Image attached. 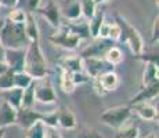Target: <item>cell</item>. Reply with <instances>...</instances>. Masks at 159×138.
I'll return each mask as SVG.
<instances>
[{"instance_id": "obj_1", "label": "cell", "mask_w": 159, "mask_h": 138, "mask_svg": "<svg viewBox=\"0 0 159 138\" xmlns=\"http://www.w3.org/2000/svg\"><path fill=\"white\" fill-rule=\"evenodd\" d=\"M25 72L33 80L43 79L47 75V62L46 57L42 51L40 43L32 42L26 47L25 53Z\"/></svg>"}, {"instance_id": "obj_2", "label": "cell", "mask_w": 159, "mask_h": 138, "mask_svg": "<svg viewBox=\"0 0 159 138\" xmlns=\"http://www.w3.org/2000/svg\"><path fill=\"white\" fill-rule=\"evenodd\" d=\"M0 43L4 48H26L29 44L24 24H13L4 18V25L0 30Z\"/></svg>"}, {"instance_id": "obj_3", "label": "cell", "mask_w": 159, "mask_h": 138, "mask_svg": "<svg viewBox=\"0 0 159 138\" xmlns=\"http://www.w3.org/2000/svg\"><path fill=\"white\" fill-rule=\"evenodd\" d=\"M115 22L120 26V30H122L120 40H123L127 46H129L130 51L133 53L134 57H137V55L144 53V40H143V36L140 35L139 30L131 25L126 18H123L119 14H116Z\"/></svg>"}, {"instance_id": "obj_4", "label": "cell", "mask_w": 159, "mask_h": 138, "mask_svg": "<svg viewBox=\"0 0 159 138\" xmlns=\"http://www.w3.org/2000/svg\"><path fill=\"white\" fill-rule=\"evenodd\" d=\"M130 116H131V109L129 105H118L104 110L100 115V120H101L102 124L118 130L123 124H126V122L129 120Z\"/></svg>"}, {"instance_id": "obj_5", "label": "cell", "mask_w": 159, "mask_h": 138, "mask_svg": "<svg viewBox=\"0 0 159 138\" xmlns=\"http://www.w3.org/2000/svg\"><path fill=\"white\" fill-rule=\"evenodd\" d=\"M48 40L53 43L54 46H58V47H62L65 50H76L80 44V39L79 36H76L75 33L72 32L71 29L68 28V25H62L57 29L56 33L48 38Z\"/></svg>"}, {"instance_id": "obj_6", "label": "cell", "mask_w": 159, "mask_h": 138, "mask_svg": "<svg viewBox=\"0 0 159 138\" xmlns=\"http://www.w3.org/2000/svg\"><path fill=\"white\" fill-rule=\"evenodd\" d=\"M46 78L33 82V84H35V98L38 102L50 105V104L56 102L57 96H56V91H54L53 83L50 82V79H46Z\"/></svg>"}, {"instance_id": "obj_7", "label": "cell", "mask_w": 159, "mask_h": 138, "mask_svg": "<svg viewBox=\"0 0 159 138\" xmlns=\"http://www.w3.org/2000/svg\"><path fill=\"white\" fill-rule=\"evenodd\" d=\"M93 83H94V90L100 96H104L107 93L115 91L120 84V79H119V76L114 70H108V72H104L102 75H100L97 79H94Z\"/></svg>"}, {"instance_id": "obj_8", "label": "cell", "mask_w": 159, "mask_h": 138, "mask_svg": "<svg viewBox=\"0 0 159 138\" xmlns=\"http://www.w3.org/2000/svg\"><path fill=\"white\" fill-rule=\"evenodd\" d=\"M36 11L40 15H43L53 28L58 29L61 26V11L54 0H42Z\"/></svg>"}, {"instance_id": "obj_9", "label": "cell", "mask_w": 159, "mask_h": 138, "mask_svg": "<svg viewBox=\"0 0 159 138\" xmlns=\"http://www.w3.org/2000/svg\"><path fill=\"white\" fill-rule=\"evenodd\" d=\"M25 53L26 48H6L4 62L7 64L8 69L14 73L25 70Z\"/></svg>"}, {"instance_id": "obj_10", "label": "cell", "mask_w": 159, "mask_h": 138, "mask_svg": "<svg viewBox=\"0 0 159 138\" xmlns=\"http://www.w3.org/2000/svg\"><path fill=\"white\" fill-rule=\"evenodd\" d=\"M108 70H112L111 65H108L102 58H83V72L89 76V79L94 80L100 75H102L104 72H108Z\"/></svg>"}, {"instance_id": "obj_11", "label": "cell", "mask_w": 159, "mask_h": 138, "mask_svg": "<svg viewBox=\"0 0 159 138\" xmlns=\"http://www.w3.org/2000/svg\"><path fill=\"white\" fill-rule=\"evenodd\" d=\"M43 113L35 110V108H20L17 109V123L21 128L26 130L36 122H42Z\"/></svg>"}, {"instance_id": "obj_12", "label": "cell", "mask_w": 159, "mask_h": 138, "mask_svg": "<svg viewBox=\"0 0 159 138\" xmlns=\"http://www.w3.org/2000/svg\"><path fill=\"white\" fill-rule=\"evenodd\" d=\"M130 109L131 112H134L140 119L145 122H154L158 119V110L154 105H151L149 102H137V104H133L130 105Z\"/></svg>"}, {"instance_id": "obj_13", "label": "cell", "mask_w": 159, "mask_h": 138, "mask_svg": "<svg viewBox=\"0 0 159 138\" xmlns=\"http://www.w3.org/2000/svg\"><path fill=\"white\" fill-rule=\"evenodd\" d=\"M58 66L61 70L71 73L83 72V58L80 55H65L58 60Z\"/></svg>"}, {"instance_id": "obj_14", "label": "cell", "mask_w": 159, "mask_h": 138, "mask_svg": "<svg viewBox=\"0 0 159 138\" xmlns=\"http://www.w3.org/2000/svg\"><path fill=\"white\" fill-rule=\"evenodd\" d=\"M57 112V124L58 127L65 128V130H72L76 127V116L68 106H61Z\"/></svg>"}, {"instance_id": "obj_15", "label": "cell", "mask_w": 159, "mask_h": 138, "mask_svg": "<svg viewBox=\"0 0 159 138\" xmlns=\"http://www.w3.org/2000/svg\"><path fill=\"white\" fill-rule=\"evenodd\" d=\"M61 15L66 18L69 22H75L79 21L82 18V10H80V4L78 0H65L64 6L60 8Z\"/></svg>"}, {"instance_id": "obj_16", "label": "cell", "mask_w": 159, "mask_h": 138, "mask_svg": "<svg viewBox=\"0 0 159 138\" xmlns=\"http://www.w3.org/2000/svg\"><path fill=\"white\" fill-rule=\"evenodd\" d=\"M17 123V110L4 101H0V127L6 128Z\"/></svg>"}, {"instance_id": "obj_17", "label": "cell", "mask_w": 159, "mask_h": 138, "mask_svg": "<svg viewBox=\"0 0 159 138\" xmlns=\"http://www.w3.org/2000/svg\"><path fill=\"white\" fill-rule=\"evenodd\" d=\"M0 98H2V101H4L6 104H8L17 110L21 108V102H22V90L17 87L8 88V90L0 93Z\"/></svg>"}, {"instance_id": "obj_18", "label": "cell", "mask_w": 159, "mask_h": 138, "mask_svg": "<svg viewBox=\"0 0 159 138\" xmlns=\"http://www.w3.org/2000/svg\"><path fill=\"white\" fill-rule=\"evenodd\" d=\"M24 29H25V35H26V39H28L29 43L39 42L40 30H39L35 15L32 13H28V15H26V20H25V22H24Z\"/></svg>"}, {"instance_id": "obj_19", "label": "cell", "mask_w": 159, "mask_h": 138, "mask_svg": "<svg viewBox=\"0 0 159 138\" xmlns=\"http://www.w3.org/2000/svg\"><path fill=\"white\" fill-rule=\"evenodd\" d=\"M158 93H159V82L154 83L151 86H147V87H143L141 91H140L137 96H134L130 101V105L133 104H137V102H149V100H154L155 97H158Z\"/></svg>"}, {"instance_id": "obj_20", "label": "cell", "mask_w": 159, "mask_h": 138, "mask_svg": "<svg viewBox=\"0 0 159 138\" xmlns=\"http://www.w3.org/2000/svg\"><path fill=\"white\" fill-rule=\"evenodd\" d=\"M98 42H96L94 44H90L83 53L80 54L82 58H90V57H96V58H102L104 53L108 50L111 46L107 43V40H101V39H97Z\"/></svg>"}, {"instance_id": "obj_21", "label": "cell", "mask_w": 159, "mask_h": 138, "mask_svg": "<svg viewBox=\"0 0 159 138\" xmlns=\"http://www.w3.org/2000/svg\"><path fill=\"white\" fill-rule=\"evenodd\" d=\"M105 21V13H104L102 8H97L96 13H94L93 17L89 20L87 26H89V33H90V38L91 39H97L98 36V30L101 25Z\"/></svg>"}, {"instance_id": "obj_22", "label": "cell", "mask_w": 159, "mask_h": 138, "mask_svg": "<svg viewBox=\"0 0 159 138\" xmlns=\"http://www.w3.org/2000/svg\"><path fill=\"white\" fill-rule=\"evenodd\" d=\"M102 60L105 61L108 65L116 66V65H120V64L123 62L125 55H123V51H122L119 47H116V46H111V47L104 53Z\"/></svg>"}, {"instance_id": "obj_23", "label": "cell", "mask_w": 159, "mask_h": 138, "mask_svg": "<svg viewBox=\"0 0 159 138\" xmlns=\"http://www.w3.org/2000/svg\"><path fill=\"white\" fill-rule=\"evenodd\" d=\"M157 82H159L158 80V65L144 62V70H143V78H141L143 87L151 86Z\"/></svg>"}, {"instance_id": "obj_24", "label": "cell", "mask_w": 159, "mask_h": 138, "mask_svg": "<svg viewBox=\"0 0 159 138\" xmlns=\"http://www.w3.org/2000/svg\"><path fill=\"white\" fill-rule=\"evenodd\" d=\"M66 25H68V28L72 30L73 33H75L76 36H79V39H80V40L90 38L87 22H82V21H75V22H69V24H66Z\"/></svg>"}, {"instance_id": "obj_25", "label": "cell", "mask_w": 159, "mask_h": 138, "mask_svg": "<svg viewBox=\"0 0 159 138\" xmlns=\"http://www.w3.org/2000/svg\"><path fill=\"white\" fill-rule=\"evenodd\" d=\"M115 138H140V130L134 124H123L118 128Z\"/></svg>"}, {"instance_id": "obj_26", "label": "cell", "mask_w": 159, "mask_h": 138, "mask_svg": "<svg viewBox=\"0 0 159 138\" xmlns=\"http://www.w3.org/2000/svg\"><path fill=\"white\" fill-rule=\"evenodd\" d=\"M60 87L64 93L66 94H72L75 91L76 86L73 83V79H72V75L65 70H61V78H60Z\"/></svg>"}, {"instance_id": "obj_27", "label": "cell", "mask_w": 159, "mask_h": 138, "mask_svg": "<svg viewBox=\"0 0 159 138\" xmlns=\"http://www.w3.org/2000/svg\"><path fill=\"white\" fill-rule=\"evenodd\" d=\"M35 82V80H33ZM36 102L35 98V84H30L25 90H22V102H21V108H33Z\"/></svg>"}, {"instance_id": "obj_28", "label": "cell", "mask_w": 159, "mask_h": 138, "mask_svg": "<svg viewBox=\"0 0 159 138\" xmlns=\"http://www.w3.org/2000/svg\"><path fill=\"white\" fill-rule=\"evenodd\" d=\"M47 127L42 123V122H36L35 124H32L29 128L25 130V137L26 138H44Z\"/></svg>"}, {"instance_id": "obj_29", "label": "cell", "mask_w": 159, "mask_h": 138, "mask_svg": "<svg viewBox=\"0 0 159 138\" xmlns=\"http://www.w3.org/2000/svg\"><path fill=\"white\" fill-rule=\"evenodd\" d=\"M26 13L24 8H20V7H13L10 11H8L7 17H6V20L10 21V22L13 24H24L26 20Z\"/></svg>"}, {"instance_id": "obj_30", "label": "cell", "mask_w": 159, "mask_h": 138, "mask_svg": "<svg viewBox=\"0 0 159 138\" xmlns=\"http://www.w3.org/2000/svg\"><path fill=\"white\" fill-rule=\"evenodd\" d=\"M32 83H33V79L30 78L25 70H24V72L14 73V87L21 88V90H25V88L29 87Z\"/></svg>"}, {"instance_id": "obj_31", "label": "cell", "mask_w": 159, "mask_h": 138, "mask_svg": "<svg viewBox=\"0 0 159 138\" xmlns=\"http://www.w3.org/2000/svg\"><path fill=\"white\" fill-rule=\"evenodd\" d=\"M78 2H79V4H80L82 17L89 21L97 10V6H96V3H94V0H78Z\"/></svg>"}, {"instance_id": "obj_32", "label": "cell", "mask_w": 159, "mask_h": 138, "mask_svg": "<svg viewBox=\"0 0 159 138\" xmlns=\"http://www.w3.org/2000/svg\"><path fill=\"white\" fill-rule=\"evenodd\" d=\"M14 87V72L8 69L7 72L0 75V93Z\"/></svg>"}, {"instance_id": "obj_33", "label": "cell", "mask_w": 159, "mask_h": 138, "mask_svg": "<svg viewBox=\"0 0 159 138\" xmlns=\"http://www.w3.org/2000/svg\"><path fill=\"white\" fill-rule=\"evenodd\" d=\"M42 123L47 128H57L58 124H57V112L56 110L43 113V116H42Z\"/></svg>"}, {"instance_id": "obj_34", "label": "cell", "mask_w": 159, "mask_h": 138, "mask_svg": "<svg viewBox=\"0 0 159 138\" xmlns=\"http://www.w3.org/2000/svg\"><path fill=\"white\" fill-rule=\"evenodd\" d=\"M122 38V30L120 26L116 22H112L111 26H109V33H108V40L111 42H119Z\"/></svg>"}, {"instance_id": "obj_35", "label": "cell", "mask_w": 159, "mask_h": 138, "mask_svg": "<svg viewBox=\"0 0 159 138\" xmlns=\"http://www.w3.org/2000/svg\"><path fill=\"white\" fill-rule=\"evenodd\" d=\"M22 2H24V10H25L26 13L33 14V11L38 10L42 0H22Z\"/></svg>"}, {"instance_id": "obj_36", "label": "cell", "mask_w": 159, "mask_h": 138, "mask_svg": "<svg viewBox=\"0 0 159 138\" xmlns=\"http://www.w3.org/2000/svg\"><path fill=\"white\" fill-rule=\"evenodd\" d=\"M137 60H141L144 61V62H149V64H155V65H158V54H140L137 55Z\"/></svg>"}, {"instance_id": "obj_37", "label": "cell", "mask_w": 159, "mask_h": 138, "mask_svg": "<svg viewBox=\"0 0 159 138\" xmlns=\"http://www.w3.org/2000/svg\"><path fill=\"white\" fill-rule=\"evenodd\" d=\"M72 79H73V83H75V86L83 84V83H87L89 80H90V79H89V76H87L84 72L73 73V75H72Z\"/></svg>"}, {"instance_id": "obj_38", "label": "cell", "mask_w": 159, "mask_h": 138, "mask_svg": "<svg viewBox=\"0 0 159 138\" xmlns=\"http://www.w3.org/2000/svg\"><path fill=\"white\" fill-rule=\"evenodd\" d=\"M78 138H104V137L97 130H94V128H90V130L82 131V133L78 136Z\"/></svg>"}, {"instance_id": "obj_39", "label": "cell", "mask_w": 159, "mask_h": 138, "mask_svg": "<svg viewBox=\"0 0 159 138\" xmlns=\"http://www.w3.org/2000/svg\"><path fill=\"white\" fill-rule=\"evenodd\" d=\"M152 43L157 42L158 43V38H159V17L154 18V22H152Z\"/></svg>"}, {"instance_id": "obj_40", "label": "cell", "mask_w": 159, "mask_h": 138, "mask_svg": "<svg viewBox=\"0 0 159 138\" xmlns=\"http://www.w3.org/2000/svg\"><path fill=\"white\" fill-rule=\"evenodd\" d=\"M44 138H62L60 134L56 131V128H47L46 131V137Z\"/></svg>"}, {"instance_id": "obj_41", "label": "cell", "mask_w": 159, "mask_h": 138, "mask_svg": "<svg viewBox=\"0 0 159 138\" xmlns=\"http://www.w3.org/2000/svg\"><path fill=\"white\" fill-rule=\"evenodd\" d=\"M20 3V0H2V3L0 4H4V6H7V7H17V4Z\"/></svg>"}, {"instance_id": "obj_42", "label": "cell", "mask_w": 159, "mask_h": 138, "mask_svg": "<svg viewBox=\"0 0 159 138\" xmlns=\"http://www.w3.org/2000/svg\"><path fill=\"white\" fill-rule=\"evenodd\" d=\"M7 70H8L7 64H6L4 61H0V75H2V73H4V72H7Z\"/></svg>"}, {"instance_id": "obj_43", "label": "cell", "mask_w": 159, "mask_h": 138, "mask_svg": "<svg viewBox=\"0 0 159 138\" xmlns=\"http://www.w3.org/2000/svg\"><path fill=\"white\" fill-rule=\"evenodd\" d=\"M4 53H6V48L0 43V61H4Z\"/></svg>"}, {"instance_id": "obj_44", "label": "cell", "mask_w": 159, "mask_h": 138, "mask_svg": "<svg viewBox=\"0 0 159 138\" xmlns=\"http://www.w3.org/2000/svg\"><path fill=\"white\" fill-rule=\"evenodd\" d=\"M6 137V128L0 127V138H4Z\"/></svg>"}, {"instance_id": "obj_45", "label": "cell", "mask_w": 159, "mask_h": 138, "mask_svg": "<svg viewBox=\"0 0 159 138\" xmlns=\"http://www.w3.org/2000/svg\"><path fill=\"white\" fill-rule=\"evenodd\" d=\"M107 2H109V0H94L96 6H100V4H102V3H107Z\"/></svg>"}, {"instance_id": "obj_46", "label": "cell", "mask_w": 159, "mask_h": 138, "mask_svg": "<svg viewBox=\"0 0 159 138\" xmlns=\"http://www.w3.org/2000/svg\"><path fill=\"white\" fill-rule=\"evenodd\" d=\"M143 138H158L157 136H155V134L154 133H149L148 134V136H145V137H143Z\"/></svg>"}, {"instance_id": "obj_47", "label": "cell", "mask_w": 159, "mask_h": 138, "mask_svg": "<svg viewBox=\"0 0 159 138\" xmlns=\"http://www.w3.org/2000/svg\"><path fill=\"white\" fill-rule=\"evenodd\" d=\"M3 25H4V18H0V30H2Z\"/></svg>"}, {"instance_id": "obj_48", "label": "cell", "mask_w": 159, "mask_h": 138, "mask_svg": "<svg viewBox=\"0 0 159 138\" xmlns=\"http://www.w3.org/2000/svg\"><path fill=\"white\" fill-rule=\"evenodd\" d=\"M0 3H2V0H0Z\"/></svg>"}]
</instances>
